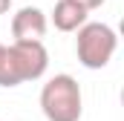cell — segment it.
<instances>
[{
    "label": "cell",
    "instance_id": "cell-1",
    "mask_svg": "<svg viewBox=\"0 0 124 121\" xmlns=\"http://www.w3.org/2000/svg\"><path fill=\"white\" fill-rule=\"evenodd\" d=\"M49 52L43 43H23L12 40L9 46L3 43L0 49V87H20L26 81H38L46 75Z\"/></svg>",
    "mask_w": 124,
    "mask_h": 121
},
{
    "label": "cell",
    "instance_id": "cell-5",
    "mask_svg": "<svg viewBox=\"0 0 124 121\" xmlns=\"http://www.w3.org/2000/svg\"><path fill=\"white\" fill-rule=\"evenodd\" d=\"M87 9H81L78 3L72 0H58L55 9H52V26L58 32H78L87 23Z\"/></svg>",
    "mask_w": 124,
    "mask_h": 121
},
{
    "label": "cell",
    "instance_id": "cell-7",
    "mask_svg": "<svg viewBox=\"0 0 124 121\" xmlns=\"http://www.w3.org/2000/svg\"><path fill=\"white\" fill-rule=\"evenodd\" d=\"M9 9H12V0H0V15H6Z\"/></svg>",
    "mask_w": 124,
    "mask_h": 121
},
{
    "label": "cell",
    "instance_id": "cell-2",
    "mask_svg": "<svg viewBox=\"0 0 124 121\" xmlns=\"http://www.w3.org/2000/svg\"><path fill=\"white\" fill-rule=\"evenodd\" d=\"M40 110L46 121H81L84 95L72 75H52L40 90Z\"/></svg>",
    "mask_w": 124,
    "mask_h": 121
},
{
    "label": "cell",
    "instance_id": "cell-3",
    "mask_svg": "<svg viewBox=\"0 0 124 121\" xmlns=\"http://www.w3.org/2000/svg\"><path fill=\"white\" fill-rule=\"evenodd\" d=\"M116 49H118V35H116L113 26L98 23V20H87L78 29L75 55H78L81 66H87V69H104L113 60Z\"/></svg>",
    "mask_w": 124,
    "mask_h": 121
},
{
    "label": "cell",
    "instance_id": "cell-8",
    "mask_svg": "<svg viewBox=\"0 0 124 121\" xmlns=\"http://www.w3.org/2000/svg\"><path fill=\"white\" fill-rule=\"evenodd\" d=\"M0 49H3V43H0Z\"/></svg>",
    "mask_w": 124,
    "mask_h": 121
},
{
    "label": "cell",
    "instance_id": "cell-4",
    "mask_svg": "<svg viewBox=\"0 0 124 121\" xmlns=\"http://www.w3.org/2000/svg\"><path fill=\"white\" fill-rule=\"evenodd\" d=\"M49 29V20L46 15L38 9V6H23L12 15V38L15 40H23V43H43V35Z\"/></svg>",
    "mask_w": 124,
    "mask_h": 121
},
{
    "label": "cell",
    "instance_id": "cell-6",
    "mask_svg": "<svg viewBox=\"0 0 124 121\" xmlns=\"http://www.w3.org/2000/svg\"><path fill=\"white\" fill-rule=\"evenodd\" d=\"M72 3H78L81 9H87V12H93V9H101L107 0H72Z\"/></svg>",
    "mask_w": 124,
    "mask_h": 121
}]
</instances>
